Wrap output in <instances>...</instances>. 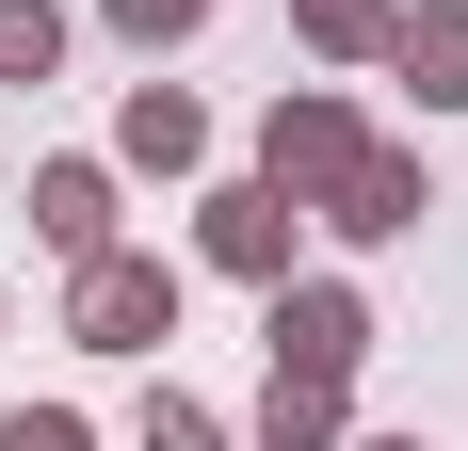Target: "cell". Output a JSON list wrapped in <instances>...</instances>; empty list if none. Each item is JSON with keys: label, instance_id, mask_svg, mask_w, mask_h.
Masks as SVG:
<instances>
[{"label": "cell", "instance_id": "cell-1", "mask_svg": "<svg viewBox=\"0 0 468 451\" xmlns=\"http://www.w3.org/2000/svg\"><path fill=\"white\" fill-rule=\"evenodd\" d=\"M162 322H178V274H162V258H113V242H97V258H81V339H97V355H145Z\"/></svg>", "mask_w": 468, "mask_h": 451}, {"label": "cell", "instance_id": "cell-2", "mask_svg": "<svg viewBox=\"0 0 468 451\" xmlns=\"http://www.w3.org/2000/svg\"><path fill=\"white\" fill-rule=\"evenodd\" d=\"M356 113H339V97H275V130H259V178L291 194V210H307V194H339V162H356Z\"/></svg>", "mask_w": 468, "mask_h": 451}, {"label": "cell", "instance_id": "cell-3", "mask_svg": "<svg viewBox=\"0 0 468 451\" xmlns=\"http://www.w3.org/2000/svg\"><path fill=\"white\" fill-rule=\"evenodd\" d=\"M420 210H436V194H420V162H404V145H356V162H339V194H324V226H356V242H404Z\"/></svg>", "mask_w": 468, "mask_h": 451}, {"label": "cell", "instance_id": "cell-4", "mask_svg": "<svg viewBox=\"0 0 468 451\" xmlns=\"http://www.w3.org/2000/svg\"><path fill=\"white\" fill-rule=\"evenodd\" d=\"M356 290H275V371H356Z\"/></svg>", "mask_w": 468, "mask_h": 451}, {"label": "cell", "instance_id": "cell-5", "mask_svg": "<svg viewBox=\"0 0 468 451\" xmlns=\"http://www.w3.org/2000/svg\"><path fill=\"white\" fill-rule=\"evenodd\" d=\"M388 65H404L436 113H468V0H436V16H388Z\"/></svg>", "mask_w": 468, "mask_h": 451}, {"label": "cell", "instance_id": "cell-6", "mask_svg": "<svg viewBox=\"0 0 468 451\" xmlns=\"http://www.w3.org/2000/svg\"><path fill=\"white\" fill-rule=\"evenodd\" d=\"M210 258H227V274H291V194H275V178L210 194Z\"/></svg>", "mask_w": 468, "mask_h": 451}, {"label": "cell", "instance_id": "cell-7", "mask_svg": "<svg viewBox=\"0 0 468 451\" xmlns=\"http://www.w3.org/2000/svg\"><path fill=\"white\" fill-rule=\"evenodd\" d=\"M33 226L65 242V258H97V242H113V178H97V162H48V178H33Z\"/></svg>", "mask_w": 468, "mask_h": 451}, {"label": "cell", "instance_id": "cell-8", "mask_svg": "<svg viewBox=\"0 0 468 451\" xmlns=\"http://www.w3.org/2000/svg\"><path fill=\"white\" fill-rule=\"evenodd\" d=\"M339 387H356V371H275V404H259V451H339Z\"/></svg>", "mask_w": 468, "mask_h": 451}, {"label": "cell", "instance_id": "cell-9", "mask_svg": "<svg viewBox=\"0 0 468 451\" xmlns=\"http://www.w3.org/2000/svg\"><path fill=\"white\" fill-rule=\"evenodd\" d=\"M194 145H210V113H194L178 81H145L130 97V162H194Z\"/></svg>", "mask_w": 468, "mask_h": 451}, {"label": "cell", "instance_id": "cell-10", "mask_svg": "<svg viewBox=\"0 0 468 451\" xmlns=\"http://www.w3.org/2000/svg\"><path fill=\"white\" fill-rule=\"evenodd\" d=\"M48 65H65V16L48 0H0V81H48Z\"/></svg>", "mask_w": 468, "mask_h": 451}, {"label": "cell", "instance_id": "cell-11", "mask_svg": "<svg viewBox=\"0 0 468 451\" xmlns=\"http://www.w3.org/2000/svg\"><path fill=\"white\" fill-rule=\"evenodd\" d=\"M145 451H227V419H210V404H178V387H162V404H145Z\"/></svg>", "mask_w": 468, "mask_h": 451}, {"label": "cell", "instance_id": "cell-12", "mask_svg": "<svg viewBox=\"0 0 468 451\" xmlns=\"http://www.w3.org/2000/svg\"><path fill=\"white\" fill-rule=\"evenodd\" d=\"M307 33L324 48H388V0H307Z\"/></svg>", "mask_w": 468, "mask_h": 451}, {"label": "cell", "instance_id": "cell-13", "mask_svg": "<svg viewBox=\"0 0 468 451\" xmlns=\"http://www.w3.org/2000/svg\"><path fill=\"white\" fill-rule=\"evenodd\" d=\"M0 451H81V419H65V404H16V419H0Z\"/></svg>", "mask_w": 468, "mask_h": 451}, {"label": "cell", "instance_id": "cell-14", "mask_svg": "<svg viewBox=\"0 0 468 451\" xmlns=\"http://www.w3.org/2000/svg\"><path fill=\"white\" fill-rule=\"evenodd\" d=\"M194 16H210V0H113V33H145V48H162V33H194Z\"/></svg>", "mask_w": 468, "mask_h": 451}, {"label": "cell", "instance_id": "cell-15", "mask_svg": "<svg viewBox=\"0 0 468 451\" xmlns=\"http://www.w3.org/2000/svg\"><path fill=\"white\" fill-rule=\"evenodd\" d=\"M372 451H420V435H372Z\"/></svg>", "mask_w": 468, "mask_h": 451}]
</instances>
